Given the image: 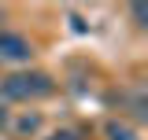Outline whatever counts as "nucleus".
<instances>
[{"label": "nucleus", "instance_id": "f257e3e1", "mask_svg": "<svg viewBox=\"0 0 148 140\" xmlns=\"http://www.w3.org/2000/svg\"><path fill=\"white\" fill-rule=\"evenodd\" d=\"M56 92L52 74L45 70H15L0 81V103L11 100V103H30V100H45Z\"/></svg>", "mask_w": 148, "mask_h": 140}, {"label": "nucleus", "instance_id": "f03ea898", "mask_svg": "<svg viewBox=\"0 0 148 140\" xmlns=\"http://www.w3.org/2000/svg\"><path fill=\"white\" fill-rule=\"evenodd\" d=\"M34 59V44L15 30H0V63H30Z\"/></svg>", "mask_w": 148, "mask_h": 140}, {"label": "nucleus", "instance_id": "7ed1b4c3", "mask_svg": "<svg viewBox=\"0 0 148 140\" xmlns=\"http://www.w3.org/2000/svg\"><path fill=\"white\" fill-rule=\"evenodd\" d=\"M8 129H11V137L30 140V137L41 133V114H37V111H18L15 118H8Z\"/></svg>", "mask_w": 148, "mask_h": 140}, {"label": "nucleus", "instance_id": "20e7f679", "mask_svg": "<svg viewBox=\"0 0 148 140\" xmlns=\"http://www.w3.org/2000/svg\"><path fill=\"white\" fill-rule=\"evenodd\" d=\"M104 137L108 140H141L137 129L130 122H122V118H108V122H104Z\"/></svg>", "mask_w": 148, "mask_h": 140}, {"label": "nucleus", "instance_id": "39448f33", "mask_svg": "<svg viewBox=\"0 0 148 140\" xmlns=\"http://www.w3.org/2000/svg\"><path fill=\"white\" fill-rule=\"evenodd\" d=\"M48 140H82V133H78V129H59V133H52Z\"/></svg>", "mask_w": 148, "mask_h": 140}, {"label": "nucleus", "instance_id": "423d86ee", "mask_svg": "<svg viewBox=\"0 0 148 140\" xmlns=\"http://www.w3.org/2000/svg\"><path fill=\"white\" fill-rule=\"evenodd\" d=\"M8 118H11V114H8V107L0 103V129H4V125H8Z\"/></svg>", "mask_w": 148, "mask_h": 140}]
</instances>
